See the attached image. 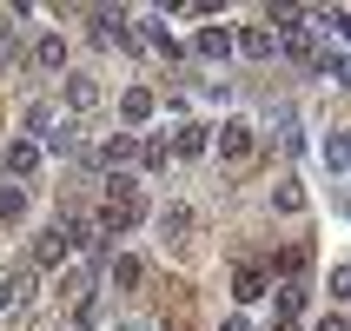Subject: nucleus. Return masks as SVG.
<instances>
[{
	"instance_id": "22",
	"label": "nucleus",
	"mask_w": 351,
	"mask_h": 331,
	"mask_svg": "<svg viewBox=\"0 0 351 331\" xmlns=\"http://www.w3.org/2000/svg\"><path fill=\"white\" fill-rule=\"evenodd\" d=\"M139 40H146V47H153V53H166V60H179V40L166 34V27H159V20H153V27H146V34H139Z\"/></svg>"
},
{
	"instance_id": "21",
	"label": "nucleus",
	"mask_w": 351,
	"mask_h": 331,
	"mask_svg": "<svg viewBox=\"0 0 351 331\" xmlns=\"http://www.w3.org/2000/svg\"><path fill=\"white\" fill-rule=\"evenodd\" d=\"M278 312H285V318L305 312V285H298V278H285V285H278Z\"/></svg>"
},
{
	"instance_id": "2",
	"label": "nucleus",
	"mask_w": 351,
	"mask_h": 331,
	"mask_svg": "<svg viewBox=\"0 0 351 331\" xmlns=\"http://www.w3.org/2000/svg\"><path fill=\"white\" fill-rule=\"evenodd\" d=\"M219 159H226V166H252L258 159V126L252 119H219Z\"/></svg>"
},
{
	"instance_id": "27",
	"label": "nucleus",
	"mask_w": 351,
	"mask_h": 331,
	"mask_svg": "<svg viewBox=\"0 0 351 331\" xmlns=\"http://www.w3.org/2000/svg\"><path fill=\"white\" fill-rule=\"evenodd\" d=\"M318 331H345V318H338V312H332V318H318Z\"/></svg>"
},
{
	"instance_id": "4",
	"label": "nucleus",
	"mask_w": 351,
	"mask_h": 331,
	"mask_svg": "<svg viewBox=\"0 0 351 331\" xmlns=\"http://www.w3.org/2000/svg\"><path fill=\"white\" fill-rule=\"evenodd\" d=\"M86 159H93V166H106V173H119L126 159H139V139H133V133H113V139H99Z\"/></svg>"
},
{
	"instance_id": "16",
	"label": "nucleus",
	"mask_w": 351,
	"mask_h": 331,
	"mask_svg": "<svg viewBox=\"0 0 351 331\" xmlns=\"http://www.w3.org/2000/svg\"><path fill=\"white\" fill-rule=\"evenodd\" d=\"M34 66H40V73H60V66H66V40H60V34H40L34 40Z\"/></svg>"
},
{
	"instance_id": "13",
	"label": "nucleus",
	"mask_w": 351,
	"mask_h": 331,
	"mask_svg": "<svg viewBox=\"0 0 351 331\" xmlns=\"http://www.w3.org/2000/svg\"><path fill=\"white\" fill-rule=\"evenodd\" d=\"M66 106H73V113H93L99 106V79L93 73H66Z\"/></svg>"
},
{
	"instance_id": "11",
	"label": "nucleus",
	"mask_w": 351,
	"mask_h": 331,
	"mask_svg": "<svg viewBox=\"0 0 351 331\" xmlns=\"http://www.w3.org/2000/svg\"><path fill=\"white\" fill-rule=\"evenodd\" d=\"M232 47H239L245 60H272V53H278V47H272V27H239Z\"/></svg>"
},
{
	"instance_id": "28",
	"label": "nucleus",
	"mask_w": 351,
	"mask_h": 331,
	"mask_svg": "<svg viewBox=\"0 0 351 331\" xmlns=\"http://www.w3.org/2000/svg\"><path fill=\"white\" fill-rule=\"evenodd\" d=\"M219 331H252V325H245V318H226V325H219Z\"/></svg>"
},
{
	"instance_id": "24",
	"label": "nucleus",
	"mask_w": 351,
	"mask_h": 331,
	"mask_svg": "<svg viewBox=\"0 0 351 331\" xmlns=\"http://www.w3.org/2000/svg\"><path fill=\"white\" fill-rule=\"evenodd\" d=\"M278 212H305V193H298L292 179H285V186H278Z\"/></svg>"
},
{
	"instance_id": "3",
	"label": "nucleus",
	"mask_w": 351,
	"mask_h": 331,
	"mask_svg": "<svg viewBox=\"0 0 351 331\" xmlns=\"http://www.w3.org/2000/svg\"><path fill=\"white\" fill-rule=\"evenodd\" d=\"M93 40H99V47H139L133 20H126V14H113V7H99V14H93Z\"/></svg>"
},
{
	"instance_id": "6",
	"label": "nucleus",
	"mask_w": 351,
	"mask_h": 331,
	"mask_svg": "<svg viewBox=\"0 0 351 331\" xmlns=\"http://www.w3.org/2000/svg\"><path fill=\"white\" fill-rule=\"evenodd\" d=\"M73 252H80V245H73V232H66V225H53V232L34 245V265H66Z\"/></svg>"
},
{
	"instance_id": "26",
	"label": "nucleus",
	"mask_w": 351,
	"mask_h": 331,
	"mask_svg": "<svg viewBox=\"0 0 351 331\" xmlns=\"http://www.w3.org/2000/svg\"><path fill=\"white\" fill-rule=\"evenodd\" d=\"M14 298H20V292H14V285H7V278H0V312H7V305H14Z\"/></svg>"
},
{
	"instance_id": "5",
	"label": "nucleus",
	"mask_w": 351,
	"mask_h": 331,
	"mask_svg": "<svg viewBox=\"0 0 351 331\" xmlns=\"http://www.w3.org/2000/svg\"><path fill=\"white\" fill-rule=\"evenodd\" d=\"M159 232L173 238V245H186V238L199 232V212H193V206H179V199H173V206H166V212H159Z\"/></svg>"
},
{
	"instance_id": "10",
	"label": "nucleus",
	"mask_w": 351,
	"mask_h": 331,
	"mask_svg": "<svg viewBox=\"0 0 351 331\" xmlns=\"http://www.w3.org/2000/svg\"><path fill=\"white\" fill-rule=\"evenodd\" d=\"M193 53L199 60H226V53H232V27H199V34H193Z\"/></svg>"
},
{
	"instance_id": "1",
	"label": "nucleus",
	"mask_w": 351,
	"mask_h": 331,
	"mask_svg": "<svg viewBox=\"0 0 351 331\" xmlns=\"http://www.w3.org/2000/svg\"><path fill=\"white\" fill-rule=\"evenodd\" d=\"M139 225H146V193H139L133 173H113L99 193V238H126Z\"/></svg>"
},
{
	"instance_id": "23",
	"label": "nucleus",
	"mask_w": 351,
	"mask_h": 331,
	"mask_svg": "<svg viewBox=\"0 0 351 331\" xmlns=\"http://www.w3.org/2000/svg\"><path fill=\"white\" fill-rule=\"evenodd\" d=\"M305 258H312L305 245H285V252H278V272H285V278H298V272H305Z\"/></svg>"
},
{
	"instance_id": "8",
	"label": "nucleus",
	"mask_w": 351,
	"mask_h": 331,
	"mask_svg": "<svg viewBox=\"0 0 351 331\" xmlns=\"http://www.w3.org/2000/svg\"><path fill=\"white\" fill-rule=\"evenodd\" d=\"M166 146H173L179 159H199V153H213V126H179Z\"/></svg>"
},
{
	"instance_id": "12",
	"label": "nucleus",
	"mask_w": 351,
	"mask_h": 331,
	"mask_svg": "<svg viewBox=\"0 0 351 331\" xmlns=\"http://www.w3.org/2000/svg\"><path fill=\"white\" fill-rule=\"evenodd\" d=\"M0 159H7V173H14V179L40 173V146H34V139H7V153H0Z\"/></svg>"
},
{
	"instance_id": "7",
	"label": "nucleus",
	"mask_w": 351,
	"mask_h": 331,
	"mask_svg": "<svg viewBox=\"0 0 351 331\" xmlns=\"http://www.w3.org/2000/svg\"><path fill=\"white\" fill-rule=\"evenodd\" d=\"M265 285H272V278H265V265H239V272H232V298H239V305H258V298H265Z\"/></svg>"
},
{
	"instance_id": "25",
	"label": "nucleus",
	"mask_w": 351,
	"mask_h": 331,
	"mask_svg": "<svg viewBox=\"0 0 351 331\" xmlns=\"http://www.w3.org/2000/svg\"><path fill=\"white\" fill-rule=\"evenodd\" d=\"M73 318H80V325H93V318H99V298H93V292L73 298Z\"/></svg>"
},
{
	"instance_id": "15",
	"label": "nucleus",
	"mask_w": 351,
	"mask_h": 331,
	"mask_svg": "<svg viewBox=\"0 0 351 331\" xmlns=\"http://www.w3.org/2000/svg\"><path fill=\"white\" fill-rule=\"evenodd\" d=\"M139 285H146V258L119 252V258H113V292H139Z\"/></svg>"
},
{
	"instance_id": "9",
	"label": "nucleus",
	"mask_w": 351,
	"mask_h": 331,
	"mask_svg": "<svg viewBox=\"0 0 351 331\" xmlns=\"http://www.w3.org/2000/svg\"><path fill=\"white\" fill-rule=\"evenodd\" d=\"M153 106H159V99L146 93V86H126V93H119V119H126V126H146Z\"/></svg>"
},
{
	"instance_id": "17",
	"label": "nucleus",
	"mask_w": 351,
	"mask_h": 331,
	"mask_svg": "<svg viewBox=\"0 0 351 331\" xmlns=\"http://www.w3.org/2000/svg\"><path fill=\"white\" fill-rule=\"evenodd\" d=\"M312 66H318V79H332V86H345V73H351L345 47H325V53H312Z\"/></svg>"
},
{
	"instance_id": "19",
	"label": "nucleus",
	"mask_w": 351,
	"mask_h": 331,
	"mask_svg": "<svg viewBox=\"0 0 351 331\" xmlns=\"http://www.w3.org/2000/svg\"><path fill=\"white\" fill-rule=\"evenodd\" d=\"M325 166H332V179L351 173V153H345V133H325Z\"/></svg>"
},
{
	"instance_id": "14",
	"label": "nucleus",
	"mask_w": 351,
	"mask_h": 331,
	"mask_svg": "<svg viewBox=\"0 0 351 331\" xmlns=\"http://www.w3.org/2000/svg\"><path fill=\"white\" fill-rule=\"evenodd\" d=\"M34 146H40V159H47V153H60V159H66V153H80V133L66 126V119H60V126H47V133L34 139Z\"/></svg>"
},
{
	"instance_id": "20",
	"label": "nucleus",
	"mask_w": 351,
	"mask_h": 331,
	"mask_svg": "<svg viewBox=\"0 0 351 331\" xmlns=\"http://www.w3.org/2000/svg\"><path fill=\"white\" fill-rule=\"evenodd\" d=\"M166 159H173L166 139H139V166H146V173H166Z\"/></svg>"
},
{
	"instance_id": "18",
	"label": "nucleus",
	"mask_w": 351,
	"mask_h": 331,
	"mask_svg": "<svg viewBox=\"0 0 351 331\" xmlns=\"http://www.w3.org/2000/svg\"><path fill=\"white\" fill-rule=\"evenodd\" d=\"M27 219V193L20 186H0V225H20Z\"/></svg>"
}]
</instances>
